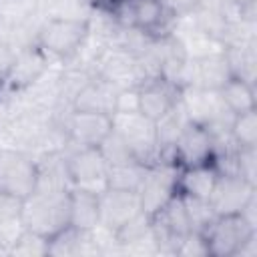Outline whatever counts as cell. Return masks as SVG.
<instances>
[{"label": "cell", "mask_w": 257, "mask_h": 257, "mask_svg": "<svg viewBox=\"0 0 257 257\" xmlns=\"http://www.w3.org/2000/svg\"><path fill=\"white\" fill-rule=\"evenodd\" d=\"M70 191H42L34 189L22 199L20 221L24 229L42 237H52L70 225Z\"/></svg>", "instance_id": "1"}, {"label": "cell", "mask_w": 257, "mask_h": 257, "mask_svg": "<svg viewBox=\"0 0 257 257\" xmlns=\"http://www.w3.org/2000/svg\"><path fill=\"white\" fill-rule=\"evenodd\" d=\"M90 32V16L72 18V16H46L38 24L34 44L40 46L50 60H64L76 56Z\"/></svg>", "instance_id": "2"}, {"label": "cell", "mask_w": 257, "mask_h": 257, "mask_svg": "<svg viewBox=\"0 0 257 257\" xmlns=\"http://www.w3.org/2000/svg\"><path fill=\"white\" fill-rule=\"evenodd\" d=\"M112 128L122 137L128 145L131 153L145 167H153L159 163V141L155 120L147 118L139 110L135 112H114Z\"/></svg>", "instance_id": "3"}, {"label": "cell", "mask_w": 257, "mask_h": 257, "mask_svg": "<svg viewBox=\"0 0 257 257\" xmlns=\"http://www.w3.org/2000/svg\"><path fill=\"white\" fill-rule=\"evenodd\" d=\"M257 233L241 213L215 215L213 221L201 231L205 237L209 257H237L247 239Z\"/></svg>", "instance_id": "4"}, {"label": "cell", "mask_w": 257, "mask_h": 257, "mask_svg": "<svg viewBox=\"0 0 257 257\" xmlns=\"http://www.w3.org/2000/svg\"><path fill=\"white\" fill-rule=\"evenodd\" d=\"M68 175L72 187L100 195L106 185L108 163L104 161L98 147H64Z\"/></svg>", "instance_id": "5"}, {"label": "cell", "mask_w": 257, "mask_h": 257, "mask_svg": "<svg viewBox=\"0 0 257 257\" xmlns=\"http://www.w3.org/2000/svg\"><path fill=\"white\" fill-rule=\"evenodd\" d=\"M213 159H215L213 133L207 126L189 120L181 128L169 151V163L175 165L177 169H187V167L213 163Z\"/></svg>", "instance_id": "6"}, {"label": "cell", "mask_w": 257, "mask_h": 257, "mask_svg": "<svg viewBox=\"0 0 257 257\" xmlns=\"http://www.w3.org/2000/svg\"><path fill=\"white\" fill-rule=\"evenodd\" d=\"M58 114L68 147H100L112 131L110 114L76 108H68Z\"/></svg>", "instance_id": "7"}, {"label": "cell", "mask_w": 257, "mask_h": 257, "mask_svg": "<svg viewBox=\"0 0 257 257\" xmlns=\"http://www.w3.org/2000/svg\"><path fill=\"white\" fill-rule=\"evenodd\" d=\"M94 74L106 78L118 88L143 84V70L139 56L116 44H106L98 52L94 60Z\"/></svg>", "instance_id": "8"}, {"label": "cell", "mask_w": 257, "mask_h": 257, "mask_svg": "<svg viewBox=\"0 0 257 257\" xmlns=\"http://www.w3.org/2000/svg\"><path fill=\"white\" fill-rule=\"evenodd\" d=\"M50 70V56L34 42L16 50L14 60L4 76L6 94H18L34 86Z\"/></svg>", "instance_id": "9"}, {"label": "cell", "mask_w": 257, "mask_h": 257, "mask_svg": "<svg viewBox=\"0 0 257 257\" xmlns=\"http://www.w3.org/2000/svg\"><path fill=\"white\" fill-rule=\"evenodd\" d=\"M36 189V161L16 149H0V191L26 199Z\"/></svg>", "instance_id": "10"}, {"label": "cell", "mask_w": 257, "mask_h": 257, "mask_svg": "<svg viewBox=\"0 0 257 257\" xmlns=\"http://www.w3.org/2000/svg\"><path fill=\"white\" fill-rule=\"evenodd\" d=\"M177 173L179 169L169 163H157L153 167H147L143 183L137 191L145 215L153 217L173 195H177Z\"/></svg>", "instance_id": "11"}, {"label": "cell", "mask_w": 257, "mask_h": 257, "mask_svg": "<svg viewBox=\"0 0 257 257\" xmlns=\"http://www.w3.org/2000/svg\"><path fill=\"white\" fill-rule=\"evenodd\" d=\"M257 185H251L237 173H219L215 187L209 195V205L215 215L241 213L243 207L257 197Z\"/></svg>", "instance_id": "12"}, {"label": "cell", "mask_w": 257, "mask_h": 257, "mask_svg": "<svg viewBox=\"0 0 257 257\" xmlns=\"http://www.w3.org/2000/svg\"><path fill=\"white\" fill-rule=\"evenodd\" d=\"M139 90V112L145 114L151 120H159L169 110H173L181 100V86L157 76L151 80H145L137 86Z\"/></svg>", "instance_id": "13"}, {"label": "cell", "mask_w": 257, "mask_h": 257, "mask_svg": "<svg viewBox=\"0 0 257 257\" xmlns=\"http://www.w3.org/2000/svg\"><path fill=\"white\" fill-rule=\"evenodd\" d=\"M98 207H100V225L112 233L118 231L124 223H128L133 217L143 213L137 191H122L110 187H106L98 195Z\"/></svg>", "instance_id": "14"}, {"label": "cell", "mask_w": 257, "mask_h": 257, "mask_svg": "<svg viewBox=\"0 0 257 257\" xmlns=\"http://www.w3.org/2000/svg\"><path fill=\"white\" fill-rule=\"evenodd\" d=\"M231 76L227 58L221 50L189 58L187 70H185V80L183 86H197V88H207V90H219L221 84Z\"/></svg>", "instance_id": "15"}, {"label": "cell", "mask_w": 257, "mask_h": 257, "mask_svg": "<svg viewBox=\"0 0 257 257\" xmlns=\"http://www.w3.org/2000/svg\"><path fill=\"white\" fill-rule=\"evenodd\" d=\"M118 86L108 82L106 78L94 74L88 84L76 94L72 100L70 108L76 110H92V112H102V114H114L116 112V98H118Z\"/></svg>", "instance_id": "16"}, {"label": "cell", "mask_w": 257, "mask_h": 257, "mask_svg": "<svg viewBox=\"0 0 257 257\" xmlns=\"http://www.w3.org/2000/svg\"><path fill=\"white\" fill-rule=\"evenodd\" d=\"M34 161H36V189H42V191L72 189L64 151H50L36 157Z\"/></svg>", "instance_id": "17"}, {"label": "cell", "mask_w": 257, "mask_h": 257, "mask_svg": "<svg viewBox=\"0 0 257 257\" xmlns=\"http://www.w3.org/2000/svg\"><path fill=\"white\" fill-rule=\"evenodd\" d=\"M217 177H219V169L215 167V163L179 169V173H177V193L209 201V195L215 187Z\"/></svg>", "instance_id": "18"}, {"label": "cell", "mask_w": 257, "mask_h": 257, "mask_svg": "<svg viewBox=\"0 0 257 257\" xmlns=\"http://www.w3.org/2000/svg\"><path fill=\"white\" fill-rule=\"evenodd\" d=\"M70 201V225L82 231H90L100 225V207L98 195L72 187L68 193Z\"/></svg>", "instance_id": "19"}, {"label": "cell", "mask_w": 257, "mask_h": 257, "mask_svg": "<svg viewBox=\"0 0 257 257\" xmlns=\"http://www.w3.org/2000/svg\"><path fill=\"white\" fill-rule=\"evenodd\" d=\"M223 54L227 58V64L233 76H239L255 84V74H257V42L255 40L225 44Z\"/></svg>", "instance_id": "20"}, {"label": "cell", "mask_w": 257, "mask_h": 257, "mask_svg": "<svg viewBox=\"0 0 257 257\" xmlns=\"http://www.w3.org/2000/svg\"><path fill=\"white\" fill-rule=\"evenodd\" d=\"M223 104L227 106V110L231 114H239V112H245V110H251L255 108V84L239 78V76H229L221 88L217 90Z\"/></svg>", "instance_id": "21"}, {"label": "cell", "mask_w": 257, "mask_h": 257, "mask_svg": "<svg viewBox=\"0 0 257 257\" xmlns=\"http://www.w3.org/2000/svg\"><path fill=\"white\" fill-rule=\"evenodd\" d=\"M147 173V167L139 163L137 159L110 165L106 171V185L110 189H122V191H139L143 177Z\"/></svg>", "instance_id": "22"}, {"label": "cell", "mask_w": 257, "mask_h": 257, "mask_svg": "<svg viewBox=\"0 0 257 257\" xmlns=\"http://www.w3.org/2000/svg\"><path fill=\"white\" fill-rule=\"evenodd\" d=\"M229 139L235 147H257V108L233 114L229 122Z\"/></svg>", "instance_id": "23"}, {"label": "cell", "mask_w": 257, "mask_h": 257, "mask_svg": "<svg viewBox=\"0 0 257 257\" xmlns=\"http://www.w3.org/2000/svg\"><path fill=\"white\" fill-rule=\"evenodd\" d=\"M12 257H48V237H42L34 231L24 229L18 239L12 243L10 253Z\"/></svg>", "instance_id": "24"}, {"label": "cell", "mask_w": 257, "mask_h": 257, "mask_svg": "<svg viewBox=\"0 0 257 257\" xmlns=\"http://www.w3.org/2000/svg\"><path fill=\"white\" fill-rule=\"evenodd\" d=\"M181 195V193H179ZM183 197V203H185V211H187V217H189V223H191V229L193 231H203L215 217V211L211 209L209 201L207 199H199V197H189V195H181Z\"/></svg>", "instance_id": "25"}, {"label": "cell", "mask_w": 257, "mask_h": 257, "mask_svg": "<svg viewBox=\"0 0 257 257\" xmlns=\"http://www.w3.org/2000/svg\"><path fill=\"white\" fill-rule=\"evenodd\" d=\"M98 149H100L104 161L108 163V167H110V165H118V163H126V161H133V159H135V155L131 153L128 145L122 141V137H120L114 128H112L110 135L102 141V145H100Z\"/></svg>", "instance_id": "26"}, {"label": "cell", "mask_w": 257, "mask_h": 257, "mask_svg": "<svg viewBox=\"0 0 257 257\" xmlns=\"http://www.w3.org/2000/svg\"><path fill=\"white\" fill-rule=\"evenodd\" d=\"M233 167L239 177H243L251 185H257V147H235Z\"/></svg>", "instance_id": "27"}, {"label": "cell", "mask_w": 257, "mask_h": 257, "mask_svg": "<svg viewBox=\"0 0 257 257\" xmlns=\"http://www.w3.org/2000/svg\"><path fill=\"white\" fill-rule=\"evenodd\" d=\"M175 255L181 257H209V249L205 243V237L199 231H189L183 235L175 247Z\"/></svg>", "instance_id": "28"}, {"label": "cell", "mask_w": 257, "mask_h": 257, "mask_svg": "<svg viewBox=\"0 0 257 257\" xmlns=\"http://www.w3.org/2000/svg\"><path fill=\"white\" fill-rule=\"evenodd\" d=\"M20 211H22V199L6 191H0V225L20 219Z\"/></svg>", "instance_id": "29"}, {"label": "cell", "mask_w": 257, "mask_h": 257, "mask_svg": "<svg viewBox=\"0 0 257 257\" xmlns=\"http://www.w3.org/2000/svg\"><path fill=\"white\" fill-rule=\"evenodd\" d=\"M161 4H163V8H165L175 20H179V18L189 16V14L197 8L199 0H161Z\"/></svg>", "instance_id": "30"}, {"label": "cell", "mask_w": 257, "mask_h": 257, "mask_svg": "<svg viewBox=\"0 0 257 257\" xmlns=\"http://www.w3.org/2000/svg\"><path fill=\"white\" fill-rule=\"evenodd\" d=\"M14 54H16V48L0 34V74L6 76V72H8V68L14 60Z\"/></svg>", "instance_id": "31"}, {"label": "cell", "mask_w": 257, "mask_h": 257, "mask_svg": "<svg viewBox=\"0 0 257 257\" xmlns=\"http://www.w3.org/2000/svg\"><path fill=\"white\" fill-rule=\"evenodd\" d=\"M122 2H126V0H96V2L92 4V8H100V10H106V8H110V6H116V4H122Z\"/></svg>", "instance_id": "32"}, {"label": "cell", "mask_w": 257, "mask_h": 257, "mask_svg": "<svg viewBox=\"0 0 257 257\" xmlns=\"http://www.w3.org/2000/svg\"><path fill=\"white\" fill-rule=\"evenodd\" d=\"M4 96H6V80H4V74H0V102Z\"/></svg>", "instance_id": "33"}, {"label": "cell", "mask_w": 257, "mask_h": 257, "mask_svg": "<svg viewBox=\"0 0 257 257\" xmlns=\"http://www.w3.org/2000/svg\"><path fill=\"white\" fill-rule=\"evenodd\" d=\"M237 6H245V4H251V2H257V0H233Z\"/></svg>", "instance_id": "34"}]
</instances>
